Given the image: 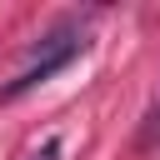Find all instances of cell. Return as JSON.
Wrapping results in <instances>:
<instances>
[{"mask_svg": "<svg viewBox=\"0 0 160 160\" xmlns=\"http://www.w3.org/2000/svg\"><path fill=\"white\" fill-rule=\"evenodd\" d=\"M155 140H160V100H155V110H150V120L140 130V145H155Z\"/></svg>", "mask_w": 160, "mask_h": 160, "instance_id": "2", "label": "cell"}, {"mask_svg": "<svg viewBox=\"0 0 160 160\" xmlns=\"http://www.w3.org/2000/svg\"><path fill=\"white\" fill-rule=\"evenodd\" d=\"M55 155H60V145H55V140H50V145H45V155H40V160H55Z\"/></svg>", "mask_w": 160, "mask_h": 160, "instance_id": "3", "label": "cell"}, {"mask_svg": "<svg viewBox=\"0 0 160 160\" xmlns=\"http://www.w3.org/2000/svg\"><path fill=\"white\" fill-rule=\"evenodd\" d=\"M80 50H85V35H80V30H70V25H65V30H55V35H45V40H40V50H35V60H30L10 85H0V105L20 100V95H30L35 85H45L50 75H60Z\"/></svg>", "mask_w": 160, "mask_h": 160, "instance_id": "1", "label": "cell"}]
</instances>
